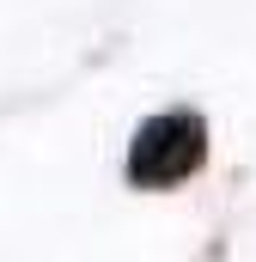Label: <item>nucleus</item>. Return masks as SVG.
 Returning a JSON list of instances; mask_svg holds the SVG:
<instances>
[{"mask_svg":"<svg viewBox=\"0 0 256 262\" xmlns=\"http://www.w3.org/2000/svg\"><path fill=\"white\" fill-rule=\"evenodd\" d=\"M201 152H207V122L195 110H159L134 128L128 183L134 189H177L183 177H195Z\"/></svg>","mask_w":256,"mask_h":262,"instance_id":"nucleus-1","label":"nucleus"}]
</instances>
